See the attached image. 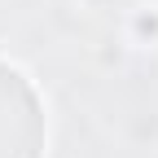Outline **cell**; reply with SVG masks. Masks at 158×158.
<instances>
[{"label":"cell","instance_id":"6da1fadb","mask_svg":"<svg viewBox=\"0 0 158 158\" xmlns=\"http://www.w3.org/2000/svg\"><path fill=\"white\" fill-rule=\"evenodd\" d=\"M44 154V106L22 70L0 62V158Z\"/></svg>","mask_w":158,"mask_h":158}]
</instances>
